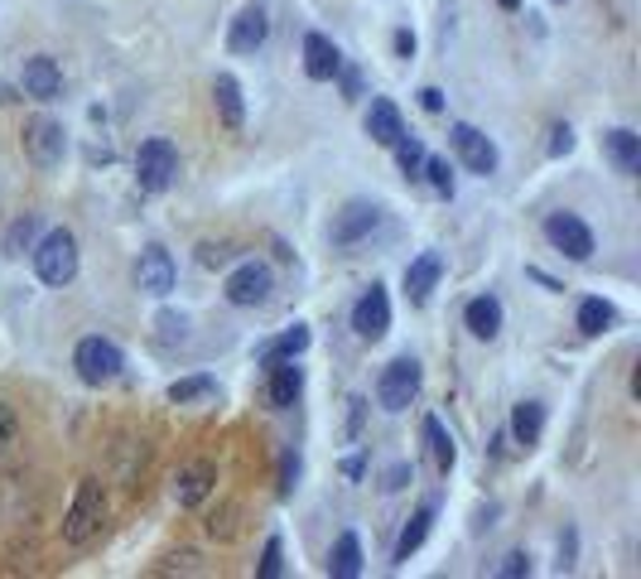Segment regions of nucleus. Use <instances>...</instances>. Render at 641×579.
<instances>
[{"label":"nucleus","mask_w":641,"mask_h":579,"mask_svg":"<svg viewBox=\"0 0 641 579\" xmlns=\"http://www.w3.org/2000/svg\"><path fill=\"white\" fill-rule=\"evenodd\" d=\"M34 271H39L44 285H73L77 281V237L67 227H53L34 242Z\"/></svg>","instance_id":"nucleus-1"},{"label":"nucleus","mask_w":641,"mask_h":579,"mask_svg":"<svg viewBox=\"0 0 641 579\" xmlns=\"http://www.w3.org/2000/svg\"><path fill=\"white\" fill-rule=\"evenodd\" d=\"M101 521H107V488H101V478H83L73 493V507L63 517V541L87 545L101 531Z\"/></svg>","instance_id":"nucleus-2"},{"label":"nucleus","mask_w":641,"mask_h":579,"mask_svg":"<svg viewBox=\"0 0 641 579\" xmlns=\"http://www.w3.org/2000/svg\"><path fill=\"white\" fill-rule=\"evenodd\" d=\"M174 180H178V150H174V140L150 136L140 150H135V184H140V194H164Z\"/></svg>","instance_id":"nucleus-3"},{"label":"nucleus","mask_w":641,"mask_h":579,"mask_svg":"<svg viewBox=\"0 0 641 579\" xmlns=\"http://www.w3.org/2000/svg\"><path fill=\"white\" fill-rule=\"evenodd\" d=\"M73 367H77V377H83L87 386H107V382H116V377H121V367H126V353H121L111 338L93 333V338L77 343Z\"/></svg>","instance_id":"nucleus-4"},{"label":"nucleus","mask_w":641,"mask_h":579,"mask_svg":"<svg viewBox=\"0 0 641 579\" xmlns=\"http://www.w3.org/2000/svg\"><path fill=\"white\" fill-rule=\"evenodd\" d=\"M420 382H424L420 362H415V358H396V362L386 367V372H381V382H377L381 410H391V416L410 410V406H415V396H420Z\"/></svg>","instance_id":"nucleus-5"},{"label":"nucleus","mask_w":641,"mask_h":579,"mask_svg":"<svg viewBox=\"0 0 641 579\" xmlns=\"http://www.w3.org/2000/svg\"><path fill=\"white\" fill-rule=\"evenodd\" d=\"M545 242L555 247L559 256H569V261H589L593 256V232L583 218L574 213H550L545 218Z\"/></svg>","instance_id":"nucleus-6"},{"label":"nucleus","mask_w":641,"mask_h":579,"mask_svg":"<svg viewBox=\"0 0 641 579\" xmlns=\"http://www.w3.org/2000/svg\"><path fill=\"white\" fill-rule=\"evenodd\" d=\"M227 299L236 309H256V305H266L270 299V290H275V275H270V266H261V261H242L236 271L227 275Z\"/></svg>","instance_id":"nucleus-7"},{"label":"nucleus","mask_w":641,"mask_h":579,"mask_svg":"<svg viewBox=\"0 0 641 579\" xmlns=\"http://www.w3.org/2000/svg\"><path fill=\"white\" fill-rule=\"evenodd\" d=\"M63 150H67V136H63V126L53 116H34L25 126V155L39 164V170H59Z\"/></svg>","instance_id":"nucleus-8"},{"label":"nucleus","mask_w":641,"mask_h":579,"mask_svg":"<svg viewBox=\"0 0 641 579\" xmlns=\"http://www.w3.org/2000/svg\"><path fill=\"white\" fill-rule=\"evenodd\" d=\"M448 136H454V150H458V160H464L472 174H482V180H488V174H497V145H492L488 136H482L478 126H468V121H458V126L448 131Z\"/></svg>","instance_id":"nucleus-9"},{"label":"nucleus","mask_w":641,"mask_h":579,"mask_svg":"<svg viewBox=\"0 0 641 579\" xmlns=\"http://www.w3.org/2000/svg\"><path fill=\"white\" fill-rule=\"evenodd\" d=\"M353 329H357V338H367V343L386 338V329H391V295L381 285H371L367 295L353 305Z\"/></svg>","instance_id":"nucleus-10"},{"label":"nucleus","mask_w":641,"mask_h":579,"mask_svg":"<svg viewBox=\"0 0 641 579\" xmlns=\"http://www.w3.org/2000/svg\"><path fill=\"white\" fill-rule=\"evenodd\" d=\"M135 285H140L145 295L164 299L169 290H174V256H169L164 247H145L140 261H135Z\"/></svg>","instance_id":"nucleus-11"},{"label":"nucleus","mask_w":641,"mask_h":579,"mask_svg":"<svg viewBox=\"0 0 641 579\" xmlns=\"http://www.w3.org/2000/svg\"><path fill=\"white\" fill-rule=\"evenodd\" d=\"M266 35H270L266 10L261 5H246V10H236V20H232V29H227V49L232 53H256L266 44Z\"/></svg>","instance_id":"nucleus-12"},{"label":"nucleus","mask_w":641,"mask_h":579,"mask_svg":"<svg viewBox=\"0 0 641 579\" xmlns=\"http://www.w3.org/2000/svg\"><path fill=\"white\" fill-rule=\"evenodd\" d=\"M377 222H381L377 204H347L343 213L333 218V247H357V242H362Z\"/></svg>","instance_id":"nucleus-13"},{"label":"nucleus","mask_w":641,"mask_h":579,"mask_svg":"<svg viewBox=\"0 0 641 579\" xmlns=\"http://www.w3.org/2000/svg\"><path fill=\"white\" fill-rule=\"evenodd\" d=\"M20 83H25V97H34V102H53V97L63 93V69L49 59V53H39V59L25 63Z\"/></svg>","instance_id":"nucleus-14"},{"label":"nucleus","mask_w":641,"mask_h":579,"mask_svg":"<svg viewBox=\"0 0 641 579\" xmlns=\"http://www.w3.org/2000/svg\"><path fill=\"white\" fill-rule=\"evenodd\" d=\"M367 136H371V145H386V150L405 136L400 107L391 102V97H371V107H367Z\"/></svg>","instance_id":"nucleus-15"},{"label":"nucleus","mask_w":641,"mask_h":579,"mask_svg":"<svg viewBox=\"0 0 641 579\" xmlns=\"http://www.w3.org/2000/svg\"><path fill=\"white\" fill-rule=\"evenodd\" d=\"M439 275H444V256L439 251H424L405 266V295H410V305H424V299L434 295Z\"/></svg>","instance_id":"nucleus-16"},{"label":"nucleus","mask_w":641,"mask_h":579,"mask_svg":"<svg viewBox=\"0 0 641 579\" xmlns=\"http://www.w3.org/2000/svg\"><path fill=\"white\" fill-rule=\"evenodd\" d=\"M343 69V53H337V44L329 35H304V73L313 77V83H329Z\"/></svg>","instance_id":"nucleus-17"},{"label":"nucleus","mask_w":641,"mask_h":579,"mask_svg":"<svg viewBox=\"0 0 641 579\" xmlns=\"http://www.w3.org/2000/svg\"><path fill=\"white\" fill-rule=\"evenodd\" d=\"M212 483H218V469H212L208 459L188 464V469H178V478H174V503L178 507H198L202 497L212 493Z\"/></svg>","instance_id":"nucleus-18"},{"label":"nucleus","mask_w":641,"mask_h":579,"mask_svg":"<svg viewBox=\"0 0 641 579\" xmlns=\"http://www.w3.org/2000/svg\"><path fill=\"white\" fill-rule=\"evenodd\" d=\"M270 367V386H266V396H270V406L275 410H289L299 401L304 392V372L295 367V358H285V362H266Z\"/></svg>","instance_id":"nucleus-19"},{"label":"nucleus","mask_w":641,"mask_h":579,"mask_svg":"<svg viewBox=\"0 0 641 579\" xmlns=\"http://www.w3.org/2000/svg\"><path fill=\"white\" fill-rule=\"evenodd\" d=\"M603 150H607V160L617 164V174H641V136L637 131H627V126H617V131H607L603 136Z\"/></svg>","instance_id":"nucleus-20"},{"label":"nucleus","mask_w":641,"mask_h":579,"mask_svg":"<svg viewBox=\"0 0 641 579\" xmlns=\"http://www.w3.org/2000/svg\"><path fill=\"white\" fill-rule=\"evenodd\" d=\"M464 324H468L472 338H482V343L497 338V333H502V305H497V295H478V299H468Z\"/></svg>","instance_id":"nucleus-21"},{"label":"nucleus","mask_w":641,"mask_h":579,"mask_svg":"<svg viewBox=\"0 0 641 579\" xmlns=\"http://www.w3.org/2000/svg\"><path fill=\"white\" fill-rule=\"evenodd\" d=\"M212 102H218L222 126H227V131H242L246 102H242V83H236L232 73H218V77H212Z\"/></svg>","instance_id":"nucleus-22"},{"label":"nucleus","mask_w":641,"mask_h":579,"mask_svg":"<svg viewBox=\"0 0 641 579\" xmlns=\"http://www.w3.org/2000/svg\"><path fill=\"white\" fill-rule=\"evenodd\" d=\"M540 434H545V406H540V401H516V410H511V440L521 444V449H535Z\"/></svg>","instance_id":"nucleus-23"},{"label":"nucleus","mask_w":641,"mask_h":579,"mask_svg":"<svg viewBox=\"0 0 641 579\" xmlns=\"http://www.w3.org/2000/svg\"><path fill=\"white\" fill-rule=\"evenodd\" d=\"M329 575L333 579H357V575H362V541H357V531H343V537L333 541Z\"/></svg>","instance_id":"nucleus-24"},{"label":"nucleus","mask_w":641,"mask_h":579,"mask_svg":"<svg viewBox=\"0 0 641 579\" xmlns=\"http://www.w3.org/2000/svg\"><path fill=\"white\" fill-rule=\"evenodd\" d=\"M430 527H434V503H424V507L415 512L410 521H405V531H400V541H396V555H391V560H396V565H405V560H410V555L424 545V537H430Z\"/></svg>","instance_id":"nucleus-25"},{"label":"nucleus","mask_w":641,"mask_h":579,"mask_svg":"<svg viewBox=\"0 0 641 579\" xmlns=\"http://www.w3.org/2000/svg\"><path fill=\"white\" fill-rule=\"evenodd\" d=\"M304 348H309V329L295 324V329L275 333L270 343H261V348H256V358H261V362H285V358H299Z\"/></svg>","instance_id":"nucleus-26"},{"label":"nucleus","mask_w":641,"mask_h":579,"mask_svg":"<svg viewBox=\"0 0 641 579\" xmlns=\"http://www.w3.org/2000/svg\"><path fill=\"white\" fill-rule=\"evenodd\" d=\"M424 444H430V459H434V469H439V473L454 469L458 449H454V434L444 430V420H439V416H424Z\"/></svg>","instance_id":"nucleus-27"},{"label":"nucleus","mask_w":641,"mask_h":579,"mask_svg":"<svg viewBox=\"0 0 641 579\" xmlns=\"http://www.w3.org/2000/svg\"><path fill=\"white\" fill-rule=\"evenodd\" d=\"M613 319H617V309L607 305V299H583L579 305V333H589V338H599L603 329H613Z\"/></svg>","instance_id":"nucleus-28"},{"label":"nucleus","mask_w":641,"mask_h":579,"mask_svg":"<svg viewBox=\"0 0 641 579\" xmlns=\"http://www.w3.org/2000/svg\"><path fill=\"white\" fill-rule=\"evenodd\" d=\"M34 242H39V218H34V213L15 218V222H10V232H5V256H25Z\"/></svg>","instance_id":"nucleus-29"},{"label":"nucleus","mask_w":641,"mask_h":579,"mask_svg":"<svg viewBox=\"0 0 641 579\" xmlns=\"http://www.w3.org/2000/svg\"><path fill=\"white\" fill-rule=\"evenodd\" d=\"M218 392V382H212V377H184V382H174L169 386V401H174V406H188V401H202V396H212Z\"/></svg>","instance_id":"nucleus-30"},{"label":"nucleus","mask_w":641,"mask_h":579,"mask_svg":"<svg viewBox=\"0 0 641 579\" xmlns=\"http://www.w3.org/2000/svg\"><path fill=\"white\" fill-rule=\"evenodd\" d=\"M391 150H396V164H400L405 180H415V174H420V164H424V145L415 140V136H400Z\"/></svg>","instance_id":"nucleus-31"},{"label":"nucleus","mask_w":641,"mask_h":579,"mask_svg":"<svg viewBox=\"0 0 641 579\" xmlns=\"http://www.w3.org/2000/svg\"><path fill=\"white\" fill-rule=\"evenodd\" d=\"M420 174L434 184V194H454V170H448V160H439V155H424Z\"/></svg>","instance_id":"nucleus-32"},{"label":"nucleus","mask_w":641,"mask_h":579,"mask_svg":"<svg viewBox=\"0 0 641 579\" xmlns=\"http://www.w3.org/2000/svg\"><path fill=\"white\" fill-rule=\"evenodd\" d=\"M261 579H280L285 575V545H280V537H270L266 541V551H261V570H256Z\"/></svg>","instance_id":"nucleus-33"},{"label":"nucleus","mask_w":641,"mask_h":579,"mask_svg":"<svg viewBox=\"0 0 641 579\" xmlns=\"http://www.w3.org/2000/svg\"><path fill=\"white\" fill-rule=\"evenodd\" d=\"M15 434H20V416H15V406L10 401H0V454L15 444Z\"/></svg>","instance_id":"nucleus-34"},{"label":"nucleus","mask_w":641,"mask_h":579,"mask_svg":"<svg viewBox=\"0 0 641 579\" xmlns=\"http://www.w3.org/2000/svg\"><path fill=\"white\" fill-rule=\"evenodd\" d=\"M497 575H502V579H521V575H531V555H526V551L502 555V560H497Z\"/></svg>","instance_id":"nucleus-35"},{"label":"nucleus","mask_w":641,"mask_h":579,"mask_svg":"<svg viewBox=\"0 0 641 579\" xmlns=\"http://www.w3.org/2000/svg\"><path fill=\"white\" fill-rule=\"evenodd\" d=\"M295 478H299V454L295 449H285V459H280V497H289L295 493Z\"/></svg>","instance_id":"nucleus-36"},{"label":"nucleus","mask_w":641,"mask_h":579,"mask_svg":"<svg viewBox=\"0 0 641 579\" xmlns=\"http://www.w3.org/2000/svg\"><path fill=\"white\" fill-rule=\"evenodd\" d=\"M569 150H574V131L555 126V131H550V155H569Z\"/></svg>","instance_id":"nucleus-37"},{"label":"nucleus","mask_w":641,"mask_h":579,"mask_svg":"<svg viewBox=\"0 0 641 579\" xmlns=\"http://www.w3.org/2000/svg\"><path fill=\"white\" fill-rule=\"evenodd\" d=\"M391 44H396V59H415V35L410 29H396V39Z\"/></svg>","instance_id":"nucleus-38"},{"label":"nucleus","mask_w":641,"mask_h":579,"mask_svg":"<svg viewBox=\"0 0 641 579\" xmlns=\"http://www.w3.org/2000/svg\"><path fill=\"white\" fill-rule=\"evenodd\" d=\"M405 478H410V464H396V469L386 473V483H381V488H386V493H396V488H405Z\"/></svg>","instance_id":"nucleus-39"},{"label":"nucleus","mask_w":641,"mask_h":579,"mask_svg":"<svg viewBox=\"0 0 641 579\" xmlns=\"http://www.w3.org/2000/svg\"><path fill=\"white\" fill-rule=\"evenodd\" d=\"M420 107H424V111H444V93H439V87H424V93H420Z\"/></svg>","instance_id":"nucleus-40"},{"label":"nucleus","mask_w":641,"mask_h":579,"mask_svg":"<svg viewBox=\"0 0 641 579\" xmlns=\"http://www.w3.org/2000/svg\"><path fill=\"white\" fill-rule=\"evenodd\" d=\"M337 73H343V93H347V97L362 93V77H357V69H337Z\"/></svg>","instance_id":"nucleus-41"},{"label":"nucleus","mask_w":641,"mask_h":579,"mask_svg":"<svg viewBox=\"0 0 641 579\" xmlns=\"http://www.w3.org/2000/svg\"><path fill=\"white\" fill-rule=\"evenodd\" d=\"M497 5H502V10H516V5H521V0H497Z\"/></svg>","instance_id":"nucleus-42"}]
</instances>
